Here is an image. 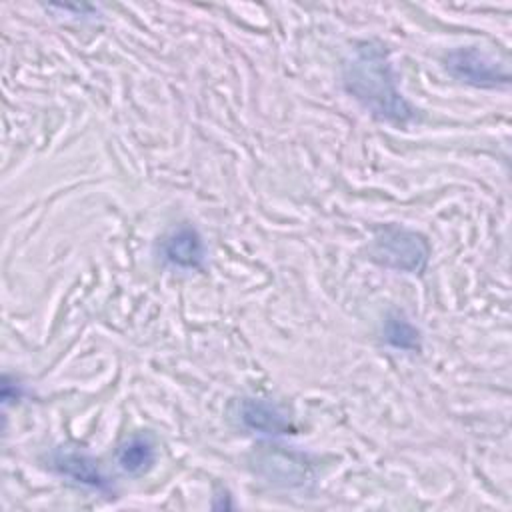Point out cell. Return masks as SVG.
<instances>
[{
	"mask_svg": "<svg viewBox=\"0 0 512 512\" xmlns=\"http://www.w3.org/2000/svg\"><path fill=\"white\" fill-rule=\"evenodd\" d=\"M342 82L374 116L404 124L414 118L412 106L396 88V76L388 62V52L376 40L358 42L342 64Z\"/></svg>",
	"mask_w": 512,
	"mask_h": 512,
	"instance_id": "6da1fadb",
	"label": "cell"
},
{
	"mask_svg": "<svg viewBox=\"0 0 512 512\" xmlns=\"http://www.w3.org/2000/svg\"><path fill=\"white\" fill-rule=\"evenodd\" d=\"M370 256L386 268L416 274L426 268L430 248L418 232L400 226H386L376 232L370 244Z\"/></svg>",
	"mask_w": 512,
	"mask_h": 512,
	"instance_id": "7a4b0ae2",
	"label": "cell"
},
{
	"mask_svg": "<svg viewBox=\"0 0 512 512\" xmlns=\"http://www.w3.org/2000/svg\"><path fill=\"white\" fill-rule=\"evenodd\" d=\"M446 68L454 78L482 88L506 86L510 82L508 72L476 48H458L450 52L446 56Z\"/></svg>",
	"mask_w": 512,
	"mask_h": 512,
	"instance_id": "3957f363",
	"label": "cell"
},
{
	"mask_svg": "<svg viewBox=\"0 0 512 512\" xmlns=\"http://www.w3.org/2000/svg\"><path fill=\"white\" fill-rule=\"evenodd\" d=\"M52 468L58 474H62L82 486H88V488H94L100 492H106L110 488V484H108L106 476L100 472L96 460L84 452L74 450V448H58L52 454Z\"/></svg>",
	"mask_w": 512,
	"mask_h": 512,
	"instance_id": "277c9868",
	"label": "cell"
},
{
	"mask_svg": "<svg viewBox=\"0 0 512 512\" xmlns=\"http://www.w3.org/2000/svg\"><path fill=\"white\" fill-rule=\"evenodd\" d=\"M164 256L168 262L180 268H198L204 260V244L200 234L190 226L176 228L164 240Z\"/></svg>",
	"mask_w": 512,
	"mask_h": 512,
	"instance_id": "5b68a950",
	"label": "cell"
},
{
	"mask_svg": "<svg viewBox=\"0 0 512 512\" xmlns=\"http://www.w3.org/2000/svg\"><path fill=\"white\" fill-rule=\"evenodd\" d=\"M240 420L246 428L262 434H288V430H292L290 422L276 406L256 398H244L240 402Z\"/></svg>",
	"mask_w": 512,
	"mask_h": 512,
	"instance_id": "8992f818",
	"label": "cell"
},
{
	"mask_svg": "<svg viewBox=\"0 0 512 512\" xmlns=\"http://www.w3.org/2000/svg\"><path fill=\"white\" fill-rule=\"evenodd\" d=\"M156 460V446L148 434H134L118 448V464L126 474L138 476L152 468Z\"/></svg>",
	"mask_w": 512,
	"mask_h": 512,
	"instance_id": "52a82bcc",
	"label": "cell"
},
{
	"mask_svg": "<svg viewBox=\"0 0 512 512\" xmlns=\"http://www.w3.org/2000/svg\"><path fill=\"white\" fill-rule=\"evenodd\" d=\"M386 340L400 350H412L418 346L416 328L402 316H390L386 322Z\"/></svg>",
	"mask_w": 512,
	"mask_h": 512,
	"instance_id": "ba28073f",
	"label": "cell"
}]
</instances>
